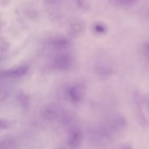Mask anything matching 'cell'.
<instances>
[{"label":"cell","mask_w":149,"mask_h":149,"mask_svg":"<svg viewBox=\"0 0 149 149\" xmlns=\"http://www.w3.org/2000/svg\"><path fill=\"white\" fill-rule=\"evenodd\" d=\"M78 4L82 8H87L88 6V3H87L86 0H77Z\"/></svg>","instance_id":"11"},{"label":"cell","mask_w":149,"mask_h":149,"mask_svg":"<svg viewBox=\"0 0 149 149\" xmlns=\"http://www.w3.org/2000/svg\"><path fill=\"white\" fill-rule=\"evenodd\" d=\"M15 141L9 138L3 139L0 140V149H15Z\"/></svg>","instance_id":"9"},{"label":"cell","mask_w":149,"mask_h":149,"mask_svg":"<svg viewBox=\"0 0 149 149\" xmlns=\"http://www.w3.org/2000/svg\"><path fill=\"white\" fill-rule=\"evenodd\" d=\"M72 59L71 56L66 53H59L56 55L52 61V66L57 70H65L72 65Z\"/></svg>","instance_id":"1"},{"label":"cell","mask_w":149,"mask_h":149,"mask_svg":"<svg viewBox=\"0 0 149 149\" xmlns=\"http://www.w3.org/2000/svg\"><path fill=\"white\" fill-rule=\"evenodd\" d=\"M9 126H10V123L7 120L3 119H0V130L8 129Z\"/></svg>","instance_id":"10"},{"label":"cell","mask_w":149,"mask_h":149,"mask_svg":"<svg viewBox=\"0 0 149 149\" xmlns=\"http://www.w3.org/2000/svg\"><path fill=\"white\" fill-rule=\"evenodd\" d=\"M44 118L49 120H54L61 118L63 115L62 109L57 104L51 103L45 105L42 111Z\"/></svg>","instance_id":"2"},{"label":"cell","mask_w":149,"mask_h":149,"mask_svg":"<svg viewBox=\"0 0 149 149\" xmlns=\"http://www.w3.org/2000/svg\"><path fill=\"white\" fill-rule=\"evenodd\" d=\"M93 30L94 33L97 35H104L107 33L108 31V27L105 23L98 22L93 24Z\"/></svg>","instance_id":"8"},{"label":"cell","mask_w":149,"mask_h":149,"mask_svg":"<svg viewBox=\"0 0 149 149\" xmlns=\"http://www.w3.org/2000/svg\"><path fill=\"white\" fill-rule=\"evenodd\" d=\"M82 140V134L81 131L77 128H73L69 134L68 143L69 146L72 148L78 147Z\"/></svg>","instance_id":"5"},{"label":"cell","mask_w":149,"mask_h":149,"mask_svg":"<svg viewBox=\"0 0 149 149\" xmlns=\"http://www.w3.org/2000/svg\"><path fill=\"white\" fill-rule=\"evenodd\" d=\"M47 46L55 51H62L69 47L70 42L65 38L55 37L49 40L47 42Z\"/></svg>","instance_id":"3"},{"label":"cell","mask_w":149,"mask_h":149,"mask_svg":"<svg viewBox=\"0 0 149 149\" xmlns=\"http://www.w3.org/2000/svg\"><path fill=\"white\" fill-rule=\"evenodd\" d=\"M144 50L146 55L149 58V42L146 43L144 46Z\"/></svg>","instance_id":"12"},{"label":"cell","mask_w":149,"mask_h":149,"mask_svg":"<svg viewBox=\"0 0 149 149\" xmlns=\"http://www.w3.org/2000/svg\"><path fill=\"white\" fill-rule=\"evenodd\" d=\"M83 91L81 87L77 86H73L68 87L65 92V96L69 101L72 102H78L81 99Z\"/></svg>","instance_id":"4"},{"label":"cell","mask_w":149,"mask_h":149,"mask_svg":"<svg viewBox=\"0 0 149 149\" xmlns=\"http://www.w3.org/2000/svg\"><path fill=\"white\" fill-rule=\"evenodd\" d=\"M28 68L26 66H20L16 68L10 69L0 72L1 77H19L23 76L27 71Z\"/></svg>","instance_id":"6"},{"label":"cell","mask_w":149,"mask_h":149,"mask_svg":"<svg viewBox=\"0 0 149 149\" xmlns=\"http://www.w3.org/2000/svg\"><path fill=\"white\" fill-rule=\"evenodd\" d=\"M110 3L117 7L126 8L135 5L138 0H109Z\"/></svg>","instance_id":"7"},{"label":"cell","mask_w":149,"mask_h":149,"mask_svg":"<svg viewBox=\"0 0 149 149\" xmlns=\"http://www.w3.org/2000/svg\"><path fill=\"white\" fill-rule=\"evenodd\" d=\"M123 149H130V148L129 147H125V148H123Z\"/></svg>","instance_id":"13"}]
</instances>
